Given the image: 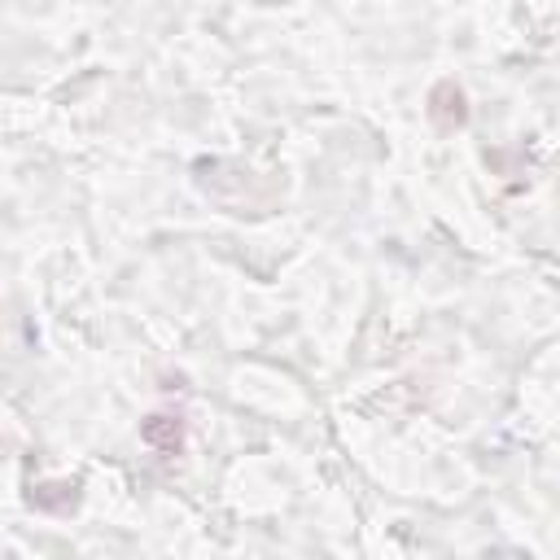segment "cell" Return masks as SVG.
Segmentation results:
<instances>
[{
  "instance_id": "obj_1",
  "label": "cell",
  "mask_w": 560,
  "mask_h": 560,
  "mask_svg": "<svg viewBox=\"0 0 560 560\" xmlns=\"http://www.w3.org/2000/svg\"><path fill=\"white\" fill-rule=\"evenodd\" d=\"M429 118L438 131H455L468 122V101H464V88L455 79H442L433 92H429Z\"/></svg>"
},
{
  "instance_id": "obj_2",
  "label": "cell",
  "mask_w": 560,
  "mask_h": 560,
  "mask_svg": "<svg viewBox=\"0 0 560 560\" xmlns=\"http://www.w3.org/2000/svg\"><path fill=\"white\" fill-rule=\"evenodd\" d=\"M140 438H144L153 451H162V455H179V451H184V420L171 416V411H153V416L140 424Z\"/></svg>"
},
{
  "instance_id": "obj_3",
  "label": "cell",
  "mask_w": 560,
  "mask_h": 560,
  "mask_svg": "<svg viewBox=\"0 0 560 560\" xmlns=\"http://www.w3.org/2000/svg\"><path fill=\"white\" fill-rule=\"evenodd\" d=\"M35 503L39 508H70L74 503V486H44V490H35Z\"/></svg>"
}]
</instances>
